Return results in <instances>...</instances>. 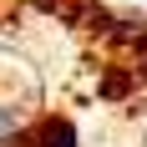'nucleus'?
<instances>
[{
	"instance_id": "f257e3e1",
	"label": "nucleus",
	"mask_w": 147,
	"mask_h": 147,
	"mask_svg": "<svg viewBox=\"0 0 147 147\" xmlns=\"http://www.w3.org/2000/svg\"><path fill=\"white\" fill-rule=\"evenodd\" d=\"M30 147H76L71 117H41V122H36V132H30Z\"/></svg>"
}]
</instances>
